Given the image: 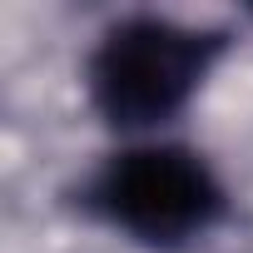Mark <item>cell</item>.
Returning <instances> with one entry per match:
<instances>
[{
  "label": "cell",
  "instance_id": "1",
  "mask_svg": "<svg viewBox=\"0 0 253 253\" xmlns=\"http://www.w3.org/2000/svg\"><path fill=\"white\" fill-rule=\"evenodd\" d=\"M218 50L223 40L209 30L154 15L119 20L89 55V99L114 129H149L189 104Z\"/></svg>",
  "mask_w": 253,
  "mask_h": 253
},
{
  "label": "cell",
  "instance_id": "2",
  "mask_svg": "<svg viewBox=\"0 0 253 253\" xmlns=\"http://www.w3.org/2000/svg\"><path fill=\"white\" fill-rule=\"evenodd\" d=\"M89 209L144 248H184L218 223L223 189L194 149L144 144L94 174Z\"/></svg>",
  "mask_w": 253,
  "mask_h": 253
}]
</instances>
